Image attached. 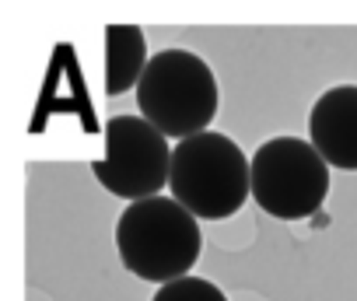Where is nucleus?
Returning <instances> with one entry per match:
<instances>
[{
    "instance_id": "nucleus-1",
    "label": "nucleus",
    "mask_w": 357,
    "mask_h": 301,
    "mask_svg": "<svg viewBox=\"0 0 357 301\" xmlns=\"http://www.w3.org/2000/svg\"><path fill=\"white\" fill-rule=\"evenodd\" d=\"M116 249L133 277L151 284H172L190 277L204 249V231L178 200L151 196L130 203L119 214Z\"/></svg>"
},
{
    "instance_id": "nucleus-2",
    "label": "nucleus",
    "mask_w": 357,
    "mask_h": 301,
    "mask_svg": "<svg viewBox=\"0 0 357 301\" xmlns=\"http://www.w3.org/2000/svg\"><path fill=\"white\" fill-rule=\"evenodd\" d=\"M168 190L197 221H225L245 207L252 193V165L231 137L207 130L172 147Z\"/></svg>"
},
{
    "instance_id": "nucleus-3",
    "label": "nucleus",
    "mask_w": 357,
    "mask_h": 301,
    "mask_svg": "<svg viewBox=\"0 0 357 301\" xmlns=\"http://www.w3.org/2000/svg\"><path fill=\"white\" fill-rule=\"evenodd\" d=\"M137 105L165 137L186 140L207 133V123L218 116V77L207 60L190 49H161L137 84Z\"/></svg>"
},
{
    "instance_id": "nucleus-4",
    "label": "nucleus",
    "mask_w": 357,
    "mask_h": 301,
    "mask_svg": "<svg viewBox=\"0 0 357 301\" xmlns=\"http://www.w3.org/2000/svg\"><path fill=\"white\" fill-rule=\"evenodd\" d=\"M329 196V165L301 137H273L252 155V200L277 221H305Z\"/></svg>"
},
{
    "instance_id": "nucleus-5",
    "label": "nucleus",
    "mask_w": 357,
    "mask_h": 301,
    "mask_svg": "<svg viewBox=\"0 0 357 301\" xmlns=\"http://www.w3.org/2000/svg\"><path fill=\"white\" fill-rule=\"evenodd\" d=\"M105 155L91 162L95 179L119 200H151L172 176L168 137L144 116H112L102 130Z\"/></svg>"
},
{
    "instance_id": "nucleus-6",
    "label": "nucleus",
    "mask_w": 357,
    "mask_h": 301,
    "mask_svg": "<svg viewBox=\"0 0 357 301\" xmlns=\"http://www.w3.org/2000/svg\"><path fill=\"white\" fill-rule=\"evenodd\" d=\"M308 137L329 169L357 172V84H336L315 98Z\"/></svg>"
},
{
    "instance_id": "nucleus-7",
    "label": "nucleus",
    "mask_w": 357,
    "mask_h": 301,
    "mask_svg": "<svg viewBox=\"0 0 357 301\" xmlns=\"http://www.w3.org/2000/svg\"><path fill=\"white\" fill-rule=\"evenodd\" d=\"M147 63V39L137 25L105 29V95H123L137 88Z\"/></svg>"
},
{
    "instance_id": "nucleus-8",
    "label": "nucleus",
    "mask_w": 357,
    "mask_h": 301,
    "mask_svg": "<svg viewBox=\"0 0 357 301\" xmlns=\"http://www.w3.org/2000/svg\"><path fill=\"white\" fill-rule=\"evenodd\" d=\"M151 301H228V298L218 284H211L204 277H183V280L161 284Z\"/></svg>"
}]
</instances>
